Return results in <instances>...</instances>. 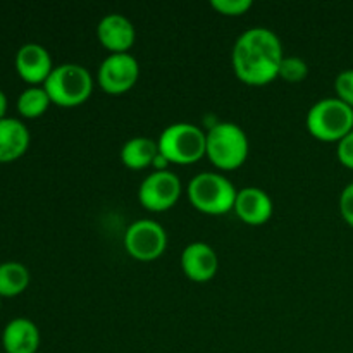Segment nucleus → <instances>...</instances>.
<instances>
[{
    "label": "nucleus",
    "instance_id": "obj_2",
    "mask_svg": "<svg viewBox=\"0 0 353 353\" xmlns=\"http://www.w3.org/2000/svg\"><path fill=\"white\" fill-rule=\"evenodd\" d=\"M248 137L243 128L231 121H221L207 131V157L219 169H236L248 157Z\"/></svg>",
    "mask_w": 353,
    "mask_h": 353
},
{
    "label": "nucleus",
    "instance_id": "obj_14",
    "mask_svg": "<svg viewBox=\"0 0 353 353\" xmlns=\"http://www.w3.org/2000/svg\"><path fill=\"white\" fill-rule=\"evenodd\" d=\"M3 353H38L40 330L28 317H14L2 331Z\"/></svg>",
    "mask_w": 353,
    "mask_h": 353
},
{
    "label": "nucleus",
    "instance_id": "obj_25",
    "mask_svg": "<svg viewBox=\"0 0 353 353\" xmlns=\"http://www.w3.org/2000/svg\"><path fill=\"white\" fill-rule=\"evenodd\" d=\"M0 299H2V296H0ZM0 309H2V300H0Z\"/></svg>",
    "mask_w": 353,
    "mask_h": 353
},
{
    "label": "nucleus",
    "instance_id": "obj_12",
    "mask_svg": "<svg viewBox=\"0 0 353 353\" xmlns=\"http://www.w3.org/2000/svg\"><path fill=\"white\" fill-rule=\"evenodd\" d=\"M233 209L243 223L257 226V224H264L272 216L274 205L268 192L257 186H247V188L238 190Z\"/></svg>",
    "mask_w": 353,
    "mask_h": 353
},
{
    "label": "nucleus",
    "instance_id": "obj_10",
    "mask_svg": "<svg viewBox=\"0 0 353 353\" xmlns=\"http://www.w3.org/2000/svg\"><path fill=\"white\" fill-rule=\"evenodd\" d=\"M14 65H16L17 74L24 81L30 83V86H38L40 83L43 85L50 76L52 69L55 68L47 48L37 41H28L21 45L19 50L16 52Z\"/></svg>",
    "mask_w": 353,
    "mask_h": 353
},
{
    "label": "nucleus",
    "instance_id": "obj_4",
    "mask_svg": "<svg viewBox=\"0 0 353 353\" xmlns=\"http://www.w3.org/2000/svg\"><path fill=\"white\" fill-rule=\"evenodd\" d=\"M307 128L323 141H340L353 130V107L338 97H326L307 112Z\"/></svg>",
    "mask_w": 353,
    "mask_h": 353
},
{
    "label": "nucleus",
    "instance_id": "obj_9",
    "mask_svg": "<svg viewBox=\"0 0 353 353\" xmlns=\"http://www.w3.org/2000/svg\"><path fill=\"white\" fill-rule=\"evenodd\" d=\"M140 76V64L130 52H114L100 64L97 78L109 93H123L133 88Z\"/></svg>",
    "mask_w": 353,
    "mask_h": 353
},
{
    "label": "nucleus",
    "instance_id": "obj_26",
    "mask_svg": "<svg viewBox=\"0 0 353 353\" xmlns=\"http://www.w3.org/2000/svg\"><path fill=\"white\" fill-rule=\"evenodd\" d=\"M38 353H40V352H38Z\"/></svg>",
    "mask_w": 353,
    "mask_h": 353
},
{
    "label": "nucleus",
    "instance_id": "obj_21",
    "mask_svg": "<svg viewBox=\"0 0 353 353\" xmlns=\"http://www.w3.org/2000/svg\"><path fill=\"white\" fill-rule=\"evenodd\" d=\"M212 7L226 16H240L252 7V0H212Z\"/></svg>",
    "mask_w": 353,
    "mask_h": 353
},
{
    "label": "nucleus",
    "instance_id": "obj_22",
    "mask_svg": "<svg viewBox=\"0 0 353 353\" xmlns=\"http://www.w3.org/2000/svg\"><path fill=\"white\" fill-rule=\"evenodd\" d=\"M336 154L341 164L353 169V130L338 141Z\"/></svg>",
    "mask_w": 353,
    "mask_h": 353
},
{
    "label": "nucleus",
    "instance_id": "obj_1",
    "mask_svg": "<svg viewBox=\"0 0 353 353\" xmlns=\"http://www.w3.org/2000/svg\"><path fill=\"white\" fill-rule=\"evenodd\" d=\"M283 45L278 34L264 26L245 30L233 45V69L247 85H265L279 74Z\"/></svg>",
    "mask_w": 353,
    "mask_h": 353
},
{
    "label": "nucleus",
    "instance_id": "obj_8",
    "mask_svg": "<svg viewBox=\"0 0 353 353\" xmlns=\"http://www.w3.org/2000/svg\"><path fill=\"white\" fill-rule=\"evenodd\" d=\"M181 195V181L169 169H155L141 181L138 199L148 210H165L174 205Z\"/></svg>",
    "mask_w": 353,
    "mask_h": 353
},
{
    "label": "nucleus",
    "instance_id": "obj_19",
    "mask_svg": "<svg viewBox=\"0 0 353 353\" xmlns=\"http://www.w3.org/2000/svg\"><path fill=\"white\" fill-rule=\"evenodd\" d=\"M307 72H309V65L303 61L302 57H296V55H288V57H283L281 64H279V74L283 79L290 83H299L302 79H305Z\"/></svg>",
    "mask_w": 353,
    "mask_h": 353
},
{
    "label": "nucleus",
    "instance_id": "obj_17",
    "mask_svg": "<svg viewBox=\"0 0 353 353\" xmlns=\"http://www.w3.org/2000/svg\"><path fill=\"white\" fill-rule=\"evenodd\" d=\"M30 285V271L24 264L7 261L0 264V296H17Z\"/></svg>",
    "mask_w": 353,
    "mask_h": 353
},
{
    "label": "nucleus",
    "instance_id": "obj_20",
    "mask_svg": "<svg viewBox=\"0 0 353 353\" xmlns=\"http://www.w3.org/2000/svg\"><path fill=\"white\" fill-rule=\"evenodd\" d=\"M334 90L338 99L353 107V69H345L334 79Z\"/></svg>",
    "mask_w": 353,
    "mask_h": 353
},
{
    "label": "nucleus",
    "instance_id": "obj_13",
    "mask_svg": "<svg viewBox=\"0 0 353 353\" xmlns=\"http://www.w3.org/2000/svg\"><path fill=\"white\" fill-rule=\"evenodd\" d=\"M97 34L103 47L109 48L114 54V52H128V48L134 43L137 30L126 16L119 12H110L99 21Z\"/></svg>",
    "mask_w": 353,
    "mask_h": 353
},
{
    "label": "nucleus",
    "instance_id": "obj_7",
    "mask_svg": "<svg viewBox=\"0 0 353 353\" xmlns=\"http://www.w3.org/2000/svg\"><path fill=\"white\" fill-rule=\"evenodd\" d=\"M124 245L126 250L138 261H154L164 254L168 247V233L157 221L143 217L128 226Z\"/></svg>",
    "mask_w": 353,
    "mask_h": 353
},
{
    "label": "nucleus",
    "instance_id": "obj_3",
    "mask_svg": "<svg viewBox=\"0 0 353 353\" xmlns=\"http://www.w3.org/2000/svg\"><path fill=\"white\" fill-rule=\"evenodd\" d=\"M43 88L47 90L52 102L57 105H79L92 95V72L81 64L64 62L52 69L50 76L43 83Z\"/></svg>",
    "mask_w": 353,
    "mask_h": 353
},
{
    "label": "nucleus",
    "instance_id": "obj_18",
    "mask_svg": "<svg viewBox=\"0 0 353 353\" xmlns=\"http://www.w3.org/2000/svg\"><path fill=\"white\" fill-rule=\"evenodd\" d=\"M50 103L52 100L48 97L47 90L43 88V85L28 86L17 97V110H19L21 116L28 117V119H34V117L41 116Z\"/></svg>",
    "mask_w": 353,
    "mask_h": 353
},
{
    "label": "nucleus",
    "instance_id": "obj_5",
    "mask_svg": "<svg viewBox=\"0 0 353 353\" xmlns=\"http://www.w3.org/2000/svg\"><path fill=\"white\" fill-rule=\"evenodd\" d=\"M238 190L226 176L203 171L193 176L188 185V199L205 214H226L234 207Z\"/></svg>",
    "mask_w": 353,
    "mask_h": 353
},
{
    "label": "nucleus",
    "instance_id": "obj_23",
    "mask_svg": "<svg viewBox=\"0 0 353 353\" xmlns=\"http://www.w3.org/2000/svg\"><path fill=\"white\" fill-rule=\"evenodd\" d=\"M340 212L343 219L353 226V183H348L340 195Z\"/></svg>",
    "mask_w": 353,
    "mask_h": 353
},
{
    "label": "nucleus",
    "instance_id": "obj_16",
    "mask_svg": "<svg viewBox=\"0 0 353 353\" xmlns=\"http://www.w3.org/2000/svg\"><path fill=\"white\" fill-rule=\"evenodd\" d=\"M159 145L148 137H133L121 148V161L131 169H145L154 164Z\"/></svg>",
    "mask_w": 353,
    "mask_h": 353
},
{
    "label": "nucleus",
    "instance_id": "obj_15",
    "mask_svg": "<svg viewBox=\"0 0 353 353\" xmlns=\"http://www.w3.org/2000/svg\"><path fill=\"white\" fill-rule=\"evenodd\" d=\"M30 130L16 117L0 119V162H12L23 157L30 147Z\"/></svg>",
    "mask_w": 353,
    "mask_h": 353
},
{
    "label": "nucleus",
    "instance_id": "obj_6",
    "mask_svg": "<svg viewBox=\"0 0 353 353\" xmlns=\"http://www.w3.org/2000/svg\"><path fill=\"white\" fill-rule=\"evenodd\" d=\"M159 152L176 164H192L205 155L207 133L192 123H172L157 140Z\"/></svg>",
    "mask_w": 353,
    "mask_h": 353
},
{
    "label": "nucleus",
    "instance_id": "obj_24",
    "mask_svg": "<svg viewBox=\"0 0 353 353\" xmlns=\"http://www.w3.org/2000/svg\"><path fill=\"white\" fill-rule=\"evenodd\" d=\"M7 105H9V102H7V95L3 93V90H0V119H3L7 112Z\"/></svg>",
    "mask_w": 353,
    "mask_h": 353
},
{
    "label": "nucleus",
    "instance_id": "obj_11",
    "mask_svg": "<svg viewBox=\"0 0 353 353\" xmlns=\"http://www.w3.org/2000/svg\"><path fill=\"white\" fill-rule=\"evenodd\" d=\"M181 268L192 281L203 283L216 276L219 259L216 250L205 241H193L186 245L181 254Z\"/></svg>",
    "mask_w": 353,
    "mask_h": 353
}]
</instances>
